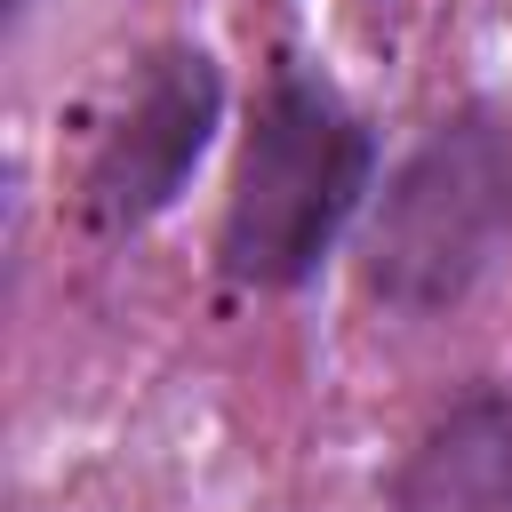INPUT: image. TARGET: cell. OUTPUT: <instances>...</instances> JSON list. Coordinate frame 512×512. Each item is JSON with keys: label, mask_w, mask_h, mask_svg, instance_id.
<instances>
[{"label": "cell", "mask_w": 512, "mask_h": 512, "mask_svg": "<svg viewBox=\"0 0 512 512\" xmlns=\"http://www.w3.org/2000/svg\"><path fill=\"white\" fill-rule=\"evenodd\" d=\"M368 168H376V144L352 120V104L328 80H312L304 64H280L256 104V128L240 144V168H232V200H224V232H216L224 272L248 288L304 280L352 224Z\"/></svg>", "instance_id": "cell-1"}, {"label": "cell", "mask_w": 512, "mask_h": 512, "mask_svg": "<svg viewBox=\"0 0 512 512\" xmlns=\"http://www.w3.org/2000/svg\"><path fill=\"white\" fill-rule=\"evenodd\" d=\"M384 512H512V400L464 392L408 448Z\"/></svg>", "instance_id": "cell-4"}, {"label": "cell", "mask_w": 512, "mask_h": 512, "mask_svg": "<svg viewBox=\"0 0 512 512\" xmlns=\"http://www.w3.org/2000/svg\"><path fill=\"white\" fill-rule=\"evenodd\" d=\"M8 8H24V0H8Z\"/></svg>", "instance_id": "cell-5"}, {"label": "cell", "mask_w": 512, "mask_h": 512, "mask_svg": "<svg viewBox=\"0 0 512 512\" xmlns=\"http://www.w3.org/2000/svg\"><path fill=\"white\" fill-rule=\"evenodd\" d=\"M512 232V136L496 112L440 120L376 200L368 224V296L392 312L456 304Z\"/></svg>", "instance_id": "cell-2"}, {"label": "cell", "mask_w": 512, "mask_h": 512, "mask_svg": "<svg viewBox=\"0 0 512 512\" xmlns=\"http://www.w3.org/2000/svg\"><path fill=\"white\" fill-rule=\"evenodd\" d=\"M216 112H224L216 64L200 48H160L136 72V96L120 104V120L104 128V144L88 160V216L104 232L152 224L184 192V176L200 168V152L216 136Z\"/></svg>", "instance_id": "cell-3"}]
</instances>
